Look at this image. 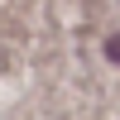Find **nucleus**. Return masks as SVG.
<instances>
[{
    "instance_id": "1",
    "label": "nucleus",
    "mask_w": 120,
    "mask_h": 120,
    "mask_svg": "<svg viewBox=\"0 0 120 120\" xmlns=\"http://www.w3.org/2000/svg\"><path fill=\"white\" fill-rule=\"evenodd\" d=\"M106 58H111V63L120 67V29H115V34H111V38H106Z\"/></svg>"
}]
</instances>
